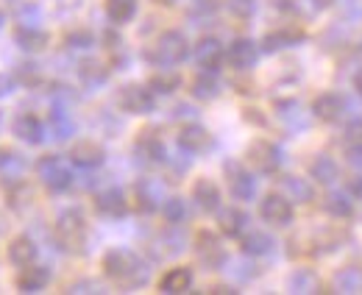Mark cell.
Wrapping results in <instances>:
<instances>
[{
	"mask_svg": "<svg viewBox=\"0 0 362 295\" xmlns=\"http://www.w3.org/2000/svg\"><path fill=\"white\" fill-rule=\"evenodd\" d=\"M64 45L70 47V50H87L95 45V34L87 31V28H76V31H70L67 37H64Z\"/></svg>",
	"mask_w": 362,
	"mask_h": 295,
	"instance_id": "cell-43",
	"label": "cell"
},
{
	"mask_svg": "<svg viewBox=\"0 0 362 295\" xmlns=\"http://www.w3.org/2000/svg\"><path fill=\"white\" fill-rule=\"evenodd\" d=\"M34 170H37V178L42 181V187H45L47 192H53V195L67 192V190L73 187V181H76L70 162H67L64 156H59V154L40 156L37 165H34Z\"/></svg>",
	"mask_w": 362,
	"mask_h": 295,
	"instance_id": "cell-4",
	"label": "cell"
},
{
	"mask_svg": "<svg viewBox=\"0 0 362 295\" xmlns=\"http://www.w3.org/2000/svg\"><path fill=\"white\" fill-rule=\"evenodd\" d=\"M354 89H357V92L362 95V70L357 73V76H354Z\"/></svg>",
	"mask_w": 362,
	"mask_h": 295,
	"instance_id": "cell-53",
	"label": "cell"
},
{
	"mask_svg": "<svg viewBox=\"0 0 362 295\" xmlns=\"http://www.w3.org/2000/svg\"><path fill=\"white\" fill-rule=\"evenodd\" d=\"M195 256L206 270H221L228 262V251L223 240L215 231H206V229L195 234Z\"/></svg>",
	"mask_w": 362,
	"mask_h": 295,
	"instance_id": "cell-6",
	"label": "cell"
},
{
	"mask_svg": "<svg viewBox=\"0 0 362 295\" xmlns=\"http://www.w3.org/2000/svg\"><path fill=\"white\" fill-rule=\"evenodd\" d=\"M47 126H50V134H53L59 142H64V139H70V137L76 134V120H73V115L67 112V103H53V106H50Z\"/></svg>",
	"mask_w": 362,
	"mask_h": 295,
	"instance_id": "cell-25",
	"label": "cell"
},
{
	"mask_svg": "<svg viewBox=\"0 0 362 295\" xmlns=\"http://www.w3.org/2000/svg\"><path fill=\"white\" fill-rule=\"evenodd\" d=\"M259 59V45L248 37H237L234 42L228 45L226 50V62L237 70V73H248Z\"/></svg>",
	"mask_w": 362,
	"mask_h": 295,
	"instance_id": "cell-16",
	"label": "cell"
},
{
	"mask_svg": "<svg viewBox=\"0 0 362 295\" xmlns=\"http://www.w3.org/2000/svg\"><path fill=\"white\" fill-rule=\"evenodd\" d=\"M192 56H195V64H198L201 70L218 73L221 64H223V59H226V50H223V45H221L218 37H201V40L195 42Z\"/></svg>",
	"mask_w": 362,
	"mask_h": 295,
	"instance_id": "cell-15",
	"label": "cell"
},
{
	"mask_svg": "<svg viewBox=\"0 0 362 295\" xmlns=\"http://www.w3.org/2000/svg\"><path fill=\"white\" fill-rule=\"evenodd\" d=\"M14 86H17L14 73H11V76H8V73H0V98H8V95L14 92Z\"/></svg>",
	"mask_w": 362,
	"mask_h": 295,
	"instance_id": "cell-48",
	"label": "cell"
},
{
	"mask_svg": "<svg viewBox=\"0 0 362 295\" xmlns=\"http://www.w3.org/2000/svg\"><path fill=\"white\" fill-rule=\"evenodd\" d=\"M184 234H181L176 226H170L168 223V229L165 231H159L156 234V240H153V251H156V259H168V256H179L184 251Z\"/></svg>",
	"mask_w": 362,
	"mask_h": 295,
	"instance_id": "cell-26",
	"label": "cell"
},
{
	"mask_svg": "<svg viewBox=\"0 0 362 295\" xmlns=\"http://www.w3.org/2000/svg\"><path fill=\"white\" fill-rule=\"evenodd\" d=\"M310 3H313L315 8H329V6L334 3V0H310Z\"/></svg>",
	"mask_w": 362,
	"mask_h": 295,
	"instance_id": "cell-52",
	"label": "cell"
},
{
	"mask_svg": "<svg viewBox=\"0 0 362 295\" xmlns=\"http://www.w3.org/2000/svg\"><path fill=\"white\" fill-rule=\"evenodd\" d=\"M245 156H248V165L257 170V173H262V175L279 173L281 162H284L281 148H279L276 142H271V139H254V142L248 145Z\"/></svg>",
	"mask_w": 362,
	"mask_h": 295,
	"instance_id": "cell-7",
	"label": "cell"
},
{
	"mask_svg": "<svg viewBox=\"0 0 362 295\" xmlns=\"http://www.w3.org/2000/svg\"><path fill=\"white\" fill-rule=\"evenodd\" d=\"M307 40V34L298 28V25H293V23H284L281 28H276V31H268L265 37H262V53H279V50H284V47H293V45L304 42Z\"/></svg>",
	"mask_w": 362,
	"mask_h": 295,
	"instance_id": "cell-18",
	"label": "cell"
},
{
	"mask_svg": "<svg viewBox=\"0 0 362 295\" xmlns=\"http://www.w3.org/2000/svg\"><path fill=\"white\" fill-rule=\"evenodd\" d=\"M6 204H8V209L25 212L34 204V187L28 181H23V178H14L8 184V190H6Z\"/></svg>",
	"mask_w": 362,
	"mask_h": 295,
	"instance_id": "cell-32",
	"label": "cell"
},
{
	"mask_svg": "<svg viewBox=\"0 0 362 295\" xmlns=\"http://www.w3.org/2000/svg\"><path fill=\"white\" fill-rule=\"evenodd\" d=\"M240 248L245 256H268L276 248V240L268 231H245L240 237Z\"/></svg>",
	"mask_w": 362,
	"mask_h": 295,
	"instance_id": "cell-30",
	"label": "cell"
},
{
	"mask_svg": "<svg viewBox=\"0 0 362 295\" xmlns=\"http://www.w3.org/2000/svg\"><path fill=\"white\" fill-rule=\"evenodd\" d=\"M192 201L201 212L212 214V212L221 209V187L212 178H198L192 184Z\"/></svg>",
	"mask_w": 362,
	"mask_h": 295,
	"instance_id": "cell-23",
	"label": "cell"
},
{
	"mask_svg": "<svg viewBox=\"0 0 362 295\" xmlns=\"http://www.w3.org/2000/svg\"><path fill=\"white\" fill-rule=\"evenodd\" d=\"M209 293H215V295H237L240 290H234V287H228V284H218V287H212Z\"/></svg>",
	"mask_w": 362,
	"mask_h": 295,
	"instance_id": "cell-50",
	"label": "cell"
},
{
	"mask_svg": "<svg viewBox=\"0 0 362 295\" xmlns=\"http://www.w3.org/2000/svg\"><path fill=\"white\" fill-rule=\"evenodd\" d=\"M3 23H6V14H3V11H0V28H3Z\"/></svg>",
	"mask_w": 362,
	"mask_h": 295,
	"instance_id": "cell-54",
	"label": "cell"
},
{
	"mask_svg": "<svg viewBox=\"0 0 362 295\" xmlns=\"http://www.w3.org/2000/svg\"><path fill=\"white\" fill-rule=\"evenodd\" d=\"M87 217L84 212L70 207V209L59 212L56 223H53V243L62 248L64 253H84L87 251Z\"/></svg>",
	"mask_w": 362,
	"mask_h": 295,
	"instance_id": "cell-2",
	"label": "cell"
},
{
	"mask_svg": "<svg viewBox=\"0 0 362 295\" xmlns=\"http://www.w3.org/2000/svg\"><path fill=\"white\" fill-rule=\"evenodd\" d=\"M70 162H73L76 168H84V170L100 168V165L106 162V148H103L100 142H95V139H81V142L73 145Z\"/></svg>",
	"mask_w": 362,
	"mask_h": 295,
	"instance_id": "cell-19",
	"label": "cell"
},
{
	"mask_svg": "<svg viewBox=\"0 0 362 295\" xmlns=\"http://www.w3.org/2000/svg\"><path fill=\"white\" fill-rule=\"evenodd\" d=\"M78 79H81V84L84 86H103L109 81V67L103 64V62H98V59H84L81 64H78Z\"/></svg>",
	"mask_w": 362,
	"mask_h": 295,
	"instance_id": "cell-36",
	"label": "cell"
},
{
	"mask_svg": "<svg viewBox=\"0 0 362 295\" xmlns=\"http://www.w3.org/2000/svg\"><path fill=\"white\" fill-rule=\"evenodd\" d=\"M148 86H151L156 95H170V92H176L181 86V76L173 73L170 67H162V73H153V76L148 79Z\"/></svg>",
	"mask_w": 362,
	"mask_h": 295,
	"instance_id": "cell-39",
	"label": "cell"
},
{
	"mask_svg": "<svg viewBox=\"0 0 362 295\" xmlns=\"http://www.w3.org/2000/svg\"><path fill=\"white\" fill-rule=\"evenodd\" d=\"M117 106H120L126 115H134V117L151 115V112L156 109V92H153L151 86L126 84V86H120V92H117Z\"/></svg>",
	"mask_w": 362,
	"mask_h": 295,
	"instance_id": "cell-5",
	"label": "cell"
},
{
	"mask_svg": "<svg viewBox=\"0 0 362 295\" xmlns=\"http://www.w3.org/2000/svg\"><path fill=\"white\" fill-rule=\"evenodd\" d=\"M47 284H50V267L47 265H25L17 276V290L20 293H42Z\"/></svg>",
	"mask_w": 362,
	"mask_h": 295,
	"instance_id": "cell-22",
	"label": "cell"
},
{
	"mask_svg": "<svg viewBox=\"0 0 362 295\" xmlns=\"http://www.w3.org/2000/svg\"><path fill=\"white\" fill-rule=\"evenodd\" d=\"M257 109H245V120H251V123H259V126H265V117H259V115H254Z\"/></svg>",
	"mask_w": 362,
	"mask_h": 295,
	"instance_id": "cell-51",
	"label": "cell"
},
{
	"mask_svg": "<svg viewBox=\"0 0 362 295\" xmlns=\"http://www.w3.org/2000/svg\"><path fill=\"white\" fill-rule=\"evenodd\" d=\"M228 11L237 20H251L257 11V0H228Z\"/></svg>",
	"mask_w": 362,
	"mask_h": 295,
	"instance_id": "cell-44",
	"label": "cell"
},
{
	"mask_svg": "<svg viewBox=\"0 0 362 295\" xmlns=\"http://www.w3.org/2000/svg\"><path fill=\"white\" fill-rule=\"evenodd\" d=\"M195 276L189 267H170L162 279H159V293L165 295H181V293H189Z\"/></svg>",
	"mask_w": 362,
	"mask_h": 295,
	"instance_id": "cell-27",
	"label": "cell"
},
{
	"mask_svg": "<svg viewBox=\"0 0 362 295\" xmlns=\"http://www.w3.org/2000/svg\"><path fill=\"white\" fill-rule=\"evenodd\" d=\"M106 17L115 25H126L136 17V0H106Z\"/></svg>",
	"mask_w": 362,
	"mask_h": 295,
	"instance_id": "cell-38",
	"label": "cell"
},
{
	"mask_svg": "<svg viewBox=\"0 0 362 295\" xmlns=\"http://www.w3.org/2000/svg\"><path fill=\"white\" fill-rule=\"evenodd\" d=\"M332 293H362V270L349 265L332 276Z\"/></svg>",
	"mask_w": 362,
	"mask_h": 295,
	"instance_id": "cell-34",
	"label": "cell"
},
{
	"mask_svg": "<svg viewBox=\"0 0 362 295\" xmlns=\"http://www.w3.org/2000/svg\"><path fill=\"white\" fill-rule=\"evenodd\" d=\"M6 256H8V262H11L14 267H25V265L37 262V256H40V248H37V243H34L28 234H17V237L8 243V248H6Z\"/></svg>",
	"mask_w": 362,
	"mask_h": 295,
	"instance_id": "cell-24",
	"label": "cell"
},
{
	"mask_svg": "<svg viewBox=\"0 0 362 295\" xmlns=\"http://www.w3.org/2000/svg\"><path fill=\"white\" fill-rule=\"evenodd\" d=\"M11 134L25 145H42L45 142V123L34 112H17L11 120Z\"/></svg>",
	"mask_w": 362,
	"mask_h": 295,
	"instance_id": "cell-13",
	"label": "cell"
},
{
	"mask_svg": "<svg viewBox=\"0 0 362 295\" xmlns=\"http://www.w3.org/2000/svg\"><path fill=\"white\" fill-rule=\"evenodd\" d=\"M218 226L226 237H243L248 231V214L240 209V207H228V209H221L218 214Z\"/></svg>",
	"mask_w": 362,
	"mask_h": 295,
	"instance_id": "cell-31",
	"label": "cell"
},
{
	"mask_svg": "<svg viewBox=\"0 0 362 295\" xmlns=\"http://www.w3.org/2000/svg\"><path fill=\"white\" fill-rule=\"evenodd\" d=\"M276 117L281 120V126L287 128V131H293V134L307 126V115L301 112L298 100H279L276 103Z\"/></svg>",
	"mask_w": 362,
	"mask_h": 295,
	"instance_id": "cell-33",
	"label": "cell"
},
{
	"mask_svg": "<svg viewBox=\"0 0 362 295\" xmlns=\"http://www.w3.org/2000/svg\"><path fill=\"white\" fill-rule=\"evenodd\" d=\"M14 79H17V84L25 86V89H37V86L42 84V70L34 62H20L14 67Z\"/></svg>",
	"mask_w": 362,
	"mask_h": 295,
	"instance_id": "cell-40",
	"label": "cell"
},
{
	"mask_svg": "<svg viewBox=\"0 0 362 295\" xmlns=\"http://www.w3.org/2000/svg\"><path fill=\"white\" fill-rule=\"evenodd\" d=\"M313 115L323 123H343L351 115V103L343 92H323L313 100Z\"/></svg>",
	"mask_w": 362,
	"mask_h": 295,
	"instance_id": "cell-9",
	"label": "cell"
},
{
	"mask_svg": "<svg viewBox=\"0 0 362 295\" xmlns=\"http://www.w3.org/2000/svg\"><path fill=\"white\" fill-rule=\"evenodd\" d=\"M162 217L170 226H179L187 220V201L184 198H165L162 201Z\"/></svg>",
	"mask_w": 362,
	"mask_h": 295,
	"instance_id": "cell-42",
	"label": "cell"
},
{
	"mask_svg": "<svg viewBox=\"0 0 362 295\" xmlns=\"http://www.w3.org/2000/svg\"><path fill=\"white\" fill-rule=\"evenodd\" d=\"M179 148L189 156H201L206 151H212L215 145V137L209 134V128L198 126V123H187V126L179 128V137H176Z\"/></svg>",
	"mask_w": 362,
	"mask_h": 295,
	"instance_id": "cell-12",
	"label": "cell"
},
{
	"mask_svg": "<svg viewBox=\"0 0 362 295\" xmlns=\"http://www.w3.org/2000/svg\"><path fill=\"white\" fill-rule=\"evenodd\" d=\"M346 159H349L351 168L362 170V139L360 142H349V145H346Z\"/></svg>",
	"mask_w": 362,
	"mask_h": 295,
	"instance_id": "cell-46",
	"label": "cell"
},
{
	"mask_svg": "<svg viewBox=\"0 0 362 295\" xmlns=\"http://www.w3.org/2000/svg\"><path fill=\"white\" fill-rule=\"evenodd\" d=\"M103 47L109 50V56H112V64L117 67V70H123L126 67V62H129V53H126V47H123V40L115 34V31H106L103 34Z\"/></svg>",
	"mask_w": 362,
	"mask_h": 295,
	"instance_id": "cell-41",
	"label": "cell"
},
{
	"mask_svg": "<svg viewBox=\"0 0 362 295\" xmlns=\"http://www.w3.org/2000/svg\"><path fill=\"white\" fill-rule=\"evenodd\" d=\"M134 154L145 165H165L168 162V148L165 139L159 137L156 128H142L134 139Z\"/></svg>",
	"mask_w": 362,
	"mask_h": 295,
	"instance_id": "cell-10",
	"label": "cell"
},
{
	"mask_svg": "<svg viewBox=\"0 0 362 295\" xmlns=\"http://www.w3.org/2000/svg\"><path fill=\"white\" fill-rule=\"evenodd\" d=\"M187 56H189V40L176 28L162 31L156 37V42L145 50V59L151 64H156V67H176Z\"/></svg>",
	"mask_w": 362,
	"mask_h": 295,
	"instance_id": "cell-3",
	"label": "cell"
},
{
	"mask_svg": "<svg viewBox=\"0 0 362 295\" xmlns=\"http://www.w3.org/2000/svg\"><path fill=\"white\" fill-rule=\"evenodd\" d=\"M287 290L296 295H304V293H323V282L317 276L313 267H296L287 279Z\"/></svg>",
	"mask_w": 362,
	"mask_h": 295,
	"instance_id": "cell-28",
	"label": "cell"
},
{
	"mask_svg": "<svg viewBox=\"0 0 362 295\" xmlns=\"http://www.w3.org/2000/svg\"><path fill=\"white\" fill-rule=\"evenodd\" d=\"M223 175H226L228 192H231L234 201H254V195H257V178H254V173L245 168V165L228 159L226 165H223Z\"/></svg>",
	"mask_w": 362,
	"mask_h": 295,
	"instance_id": "cell-8",
	"label": "cell"
},
{
	"mask_svg": "<svg viewBox=\"0 0 362 295\" xmlns=\"http://www.w3.org/2000/svg\"><path fill=\"white\" fill-rule=\"evenodd\" d=\"M67 293H103V287H100L98 282H92V279H84V282L70 284V290H67Z\"/></svg>",
	"mask_w": 362,
	"mask_h": 295,
	"instance_id": "cell-47",
	"label": "cell"
},
{
	"mask_svg": "<svg viewBox=\"0 0 362 295\" xmlns=\"http://www.w3.org/2000/svg\"><path fill=\"white\" fill-rule=\"evenodd\" d=\"M100 267H103V276L123 290H139L151 279L148 262L132 248H109L100 259Z\"/></svg>",
	"mask_w": 362,
	"mask_h": 295,
	"instance_id": "cell-1",
	"label": "cell"
},
{
	"mask_svg": "<svg viewBox=\"0 0 362 295\" xmlns=\"http://www.w3.org/2000/svg\"><path fill=\"white\" fill-rule=\"evenodd\" d=\"M223 89H221V81H218V73H209V70H201L195 79H192V84H189V95L195 98V100H215L218 95H221Z\"/></svg>",
	"mask_w": 362,
	"mask_h": 295,
	"instance_id": "cell-29",
	"label": "cell"
},
{
	"mask_svg": "<svg viewBox=\"0 0 362 295\" xmlns=\"http://www.w3.org/2000/svg\"><path fill=\"white\" fill-rule=\"evenodd\" d=\"M195 20H209L218 14V0H195L192 11H189Z\"/></svg>",
	"mask_w": 362,
	"mask_h": 295,
	"instance_id": "cell-45",
	"label": "cell"
},
{
	"mask_svg": "<svg viewBox=\"0 0 362 295\" xmlns=\"http://www.w3.org/2000/svg\"><path fill=\"white\" fill-rule=\"evenodd\" d=\"M162 184L153 178H139L134 184V209L139 214H153L162 209Z\"/></svg>",
	"mask_w": 362,
	"mask_h": 295,
	"instance_id": "cell-17",
	"label": "cell"
},
{
	"mask_svg": "<svg viewBox=\"0 0 362 295\" xmlns=\"http://www.w3.org/2000/svg\"><path fill=\"white\" fill-rule=\"evenodd\" d=\"M310 175L315 178L317 184H334L340 178V165L329 156V154H317L310 165Z\"/></svg>",
	"mask_w": 362,
	"mask_h": 295,
	"instance_id": "cell-35",
	"label": "cell"
},
{
	"mask_svg": "<svg viewBox=\"0 0 362 295\" xmlns=\"http://www.w3.org/2000/svg\"><path fill=\"white\" fill-rule=\"evenodd\" d=\"M362 139V120H354L346 126V142H360Z\"/></svg>",
	"mask_w": 362,
	"mask_h": 295,
	"instance_id": "cell-49",
	"label": "cell"
},
{
	"mask_svg": "<svg viewBox=\"0 0 362 295\" xmlns=\"http://www.w3.org/2000/svg\"><path fill=\"white\" fill-rule=\"evenodd\" d=\"M11 37H14L17 47L25 50V53H40V50H45L47 42H50V34L42 31L40 25H34V23H20V25H14Z\"/></svg>",
	"mask_w": 362,
	"mask_h": 295,
	"instance_id": "cell-20",
	"label": "cell"
},
{
	"mask_svg": "<svg viewBox=\"0 0 362 295\" xmlns=\"http://www.w3.org/2000/svg\"><path fill=\"white\" fill-rule=\"evenodd\" d=\"M95 212L106 220H120L129 214V201L120 187H106L95 195Z\"/></svg>",
	"mask_w": 362,
	"mask_h": 295,
	"instance_id": "cell-14",
	"label": "cell"
},
{
	"mask_svg": "<svg viewBox=\"0 0 362 295\" xmlns=\"http://www.w3.org/2000/svg\"><path fill=\"white\" fill-rule=\"evenodd\" d=\"M323 209L332 217H351L354 214V195L343 192V190H334L323 198Z\"/></svg>",
	"mask_w": 362,
	"mask_h": 295,
	"instance_id": "cell-37",
	"label": "cell"
},
{
	"mask_svg": "<svg viewBox=\"0 0 362 295\" xmlns=\"http://www.w3.org/2000/svg\"><path fill=\"white\" fill-rule=\"evenodd\" d=\"M279 190L290 204H313L315 201V187L301 175H281Z\"/></svg>",
	"mask_w": 362,
	"mask_h": 295,
	"instance_id": "cell-21",
	"label": "cell"
},
{
	"mask_svg": "<svg viewBox=\"0 0 362 295\" xmlns=\"http://www.w3.org/2000/svg\"><path fill=\"white\" fill-rule=\"evenodd\" d=\"M259 217L273 229H287L296 220V209L281 192H271L259 201Z\"/></svg>",
	"mask_w": 362,
	"mask_h": 295,
	"instance_id": "cell-11",
	"label": "cell"
}]
</instances>
